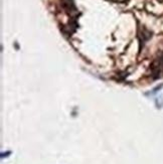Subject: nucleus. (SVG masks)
I'll list each match as a JSON object with an SVG mask.
<instances>
[]
</instances>
